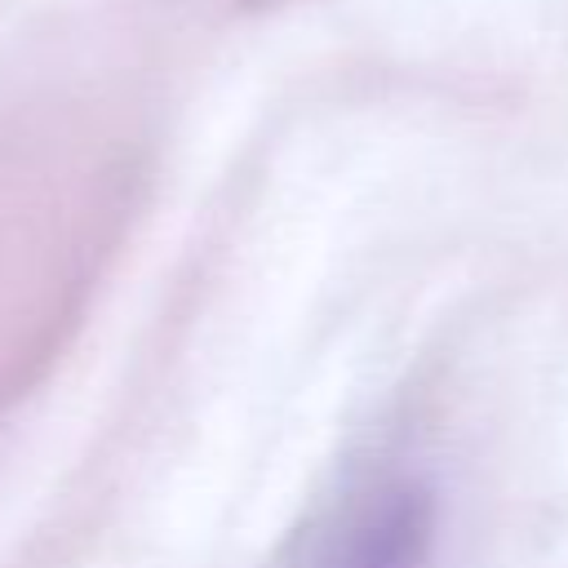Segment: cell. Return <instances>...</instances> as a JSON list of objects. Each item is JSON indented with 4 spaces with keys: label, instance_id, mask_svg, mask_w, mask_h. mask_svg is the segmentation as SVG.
I'll return each mask as SVG.
<instances>
[{
    "label": "cell",
    "instance_id": "1",
    "mask_svg": "<svg viewBox=\"0 0 568 568\" xmlns=\"http://www.w3.org/2000/svg\"><path fill=\"white\" fill-rule=\"evenodd\" d=\"M430 532L435 497L413 479H390L342 510L302 568H422Z\"/></svg>",
    "mask_w": 568,
    "mask_h": 568
}]
</instances>
